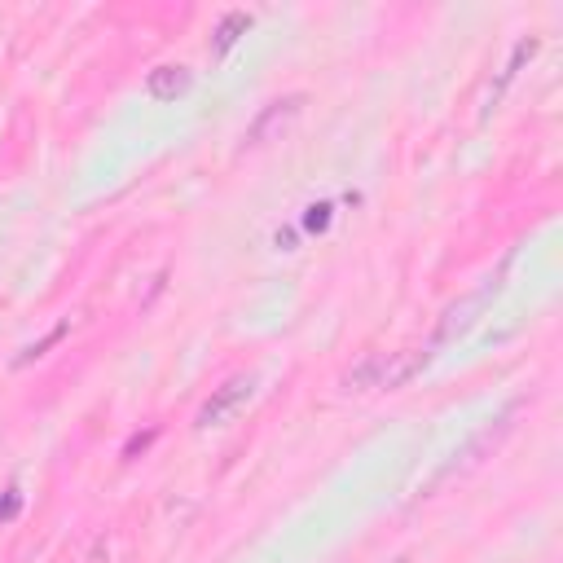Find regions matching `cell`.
<instances>
[{
    "label": "cell",
    "instance_id": "12",
    "mask_svg": "<svg viewBox=\"0 0 563 563\" xmlns=\"http://www.w3.org/2000/svg\"><path fill=\"white\" fill-rule=\"evenodd\" d=\"M326 212H330V207H313V216H308V229H326Z\"/></svg>",
    "mask_w": 563,
    "mask_h": 563
},
{
    "label": "cell",
    "instance_id": "5",
    "mask_svg": "<svg viewBox=\"0 0 563 563\" xmlns=\"http://www.w3.org/2000/svg\"><path fill=\"white\" fill-rule=\"evenodd\" d=\"M427 366H432V348H401V352H383L379 392H396V388H405V383H414Z\"/></svg>",
    "mask_w": 563,
    "mask_h": 563
},
{
    "label": "cell",
    "instance_id": "9",
    "mask_svg": "<svg viewBox=\"0 0 563 563\" xmlns=\"http://www.w3.org/2000/svg\"><path fill=\"white\" fill-rule=\"evenodd\" d=\"M66 330H71V322H58V326L49 330V335L40 339V344H31L27 352H22V357H18V366H31V361H36V357H44V352H49L53 344H62V339H66Z\"/></svg>",
    "mask_w": 563,
    "mask_h": 563
},
{
    "label": "cell",
    "instance_id": "11",
    "mask_svg": "<svg viewBox=\"0 0 563 563\" xmlns=\"http://www.w3.org/2000/svg\"><path fill=\"white\" fill-rule=\"evenodd\" d=\"M84 563H110V537H97L93 550L84 555Z\"/></svg>",
    "mask_w": 563,
    "mask_h": 563
},
{
    "label": "cell",
    "instance_id": "10",
    "mask_svg": "<svg viewBox=\"0 0 563 563\" xmlns=\"http://www.w3.org/2000/svg\"><path fill=\"white\" fill-rule=\"evenodd\" d=\"M154 440H159V432H154V427H150V432H137V436H132L128 445H124V462H132L137 454H146V449L154 445Z\"/></svg>",
    "mask_w": 563,
    "mask_h": 563
},
{
    "label": "cell",
    "instance_id": "4",
    "mask_svg": "<svg viewBox=\"0 0 563 563\" xmlns=\"http://www.w3.org/2000/svg\"><path fill=\"white\" fill-rule=\"evenodd\" d=\"M300 110H304V93H286V97H278V102H269L256 119H251V128H247V137H242V146L256 150V146H264V141H273L286 124H291L295 115H300Z\"/></svg>",
    "mask_w": 563,
    "mask_h": 563
},
{
    "label": "cell",
    "instance_id": "1",
    "mask_svg": "<svg viewBox=\"0 0 563 563\" xmlns=\"http://www.w3.org/2000/svg\"><path fill=\"white\" fill-rule=\"evenodd\" d=\"M515 414H520V405H511V410H506V414L498 418V423H489L480 436H471L467 445H462L458 454H454V462H445V467L436 471V480L427 484V489H436V484L454 480V476H462V471H471V467H476V462H484V458H489L493 449H498L502 440H506V432H511V427H515Z\"/></svg>",
    "mask_w": 563,
    "mask_h": 563
},
{
    "label": "cell",
    "instance_id": "8",
    "mask_svg": "<svg viewBox=\"0 0 563 563\" xmlns=\"http://www.w3.org/2000/svg\"><path fill=\"white\" fill-rule=\"evenodd\" d=\"M379 374H383V352H370L344 374V392H379Z\"/></svg>",
    "mask_w": 563,
    "mask_h": 563
},
{
    "label": "cell",
    "instance_id": "2",
    "mask_svg": "<svg viewBox=\"0 0 563 563\" xmlns=\"http://www.w3.org/2000/svg\"><path fill=\"white\" fill-rule=\"evenodd\" d=\"M498 291H502V278H489V282L480 286V291H471L467 300L449 304V308H445V317H440V326H436V335H432V348H445V344H454L458 335H467V330L480 322L484 308L498 300Z\"/></svg>",
    "mask_w": 563,
    "mask_h": 563
},
{
    "label": "cell",
    "instance_id": "7",
    "mask_svg": "<svg viewBox=\"0 0 563 563\" xmlns=\"http://www.w3.org/2000/svg\"><path fill=\"white\" fill-rule=\"evenodd\" d=\"M247 27H251L247 9H229V14L216 22V31H212V58H225V53L234 49L242 36H247Z\"/></svg>",
    "mask_w": 563,
    "mask_h": 563
},
{
    "label": "cell",
    "instance_id": "6",
    "mask_svg": "<svg viewBox=\"0 0 563 563\" xmlns=\"http://www.w3.org/2000/svg\"><path fill=\"white\" fill-rule=\"evenodd\" d=\"M194 88V71L190 66H154V71L146 75V97L150 102H159V106H168L176 102V97H185Z\"/></svg>",
    "mask_w": 563,
    "mask_h": 563
},
{
    "label": "cell",
    "instance_id": "3",
    "mask_svg": "<svg viewBox=\"0 0 563 563\" xmlns=\"http://www.w3.org/2000/svg\"><path fill=\"white\" fill-rule=\"evenodd\" d=\"M251 392H256V379L251 374H234V379H225L220 388L203 401V410H198V427H220L229 423L242 405L251 401Z\"/></svg>",
    "mask_w": 563,
    "mask_h": 563
}]
</instances>
